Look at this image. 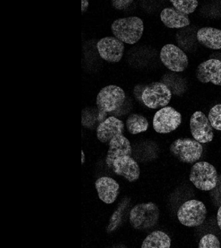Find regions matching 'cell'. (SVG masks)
<instances>
[{
  "mask_svg": "<svg viewBox=\"0 0 221 248\" xmlns=\"http://www.w3.org/2000/svg\"><path fill=\"white\" fill-rule=\"evenodd\" d=\"M126 94L123 89L115 85H109L103 87L99 92L96 98L98 108L97 121L102 123L106 119L108 113L117 111L125 103Z\"/></svg>",
  "mask_w": 221,
  "mask_h": 248,
  "instance_id": "6da1fadb",
  "label": "cell"
},
{
  "mask_svg": "<svg viewBox=\"0 0 221 248\" xmlns=\"http://www.w3.org/2000/svg\"><path fill=\"white\" fill-rule=\"evenodd\" d=\"M114 37L129 45L136 44L143 36L144 25L137 16L122 17L116 19L111 25Z\"/></svg>",
  "mask_w": 221,
  "mask_h": 248,
  "instance_id": "7a4b0ae2",
  "label": "cell"
},
{
  "mask_svg": "<svg viewBox=\"0 0 221 248\" xmlns=\"http://www.w3.org/2000/svg\"><path fill=\"white\" fill-rule=\"evenodd\" d=\"M160 210L153 202L137 203L129 211V222L136 230H147L152 228L158 222Z\"/></svg>",
  "mask_w": 221,
  "mask_h": 248,
  "instance_id": "3957f363",
  "label": "cell"
},
{
  "mask_svg": "<svg viewBox=\"0 0 221 248\" xmlns=\"http://www.w3.org/2000/svg\"><path fill=\"white\" fill-rule=\"evenodd\" d=\"M189 180L197 189L209 191L216 187L218 174L215 167L209 163L196 162L190 170Z\"/></svg>",
  "mask_w": 221,
  "mask_h": 248,
  "instance_id": "277c9868",
  "label": "cell"
},
{
  "mask_svg": "<svg viewBox=\"0 0 221 248\" xmlns=\"http://www.w3.org/2000/svg\"><path fill=\"white\" fill-rule=\"evenodd\" d=\"M171 154L180 162L193 164L201 158L203 147L201 143L191 139L176 140L170 145Z\"/></svg>",
  "mask_w": 221,
  "mask_h": 248,
  "instance_id": "5b68a950",
  "label": "cell"
},
{
  "mask_svg": "<svg viewBox=\"0 0 221 248\" xmlns=\"http://www.w3.org/2000/svg\"><path fill=\"white\" fill-rule=\"evenodd\" d=\"M207 215V209L203 202L191 200L184 202L178 209L177 217L184 226L193 228L203 224Z\"/></svg>",
  "mask_w": 221,
  "mask_h": 248,
  "instance_id": "8992f818",
  "label": "cell"
},
{
  "mask_svg": "<svg viewBox=\"0 0 221 248\" xmlns=\"http://www.w3.org/2000/svg\"><path fill=\"white\" fill-rule=\"evenodd\" d=\"M172 98V93L164 83L154 82L145 87L141 93V100L152 109L167 107Z\"/></svg>",
  "mask_w": 221,
  "mask_h": 248,
  "instance_id": "52a82bcc",
  "label": "cell"
},
{
  "mask_svg": "<svg viewBox=\"0 0 221 248\" xmlns=\"http://www.w3.org/2000/svg\"><path fill=\"white\" fill-rule=\"evenodd\" d=\"M182 123V115L172 107H165L155 113L153 125L154 131L160 134H168L175 131Z\"/></svg>",
  "mask_w": 221,
  "mask_h": 248,
  "instance_id": "ba28073f",
  "label": "cell"
},
{
  "mask_svg": "<svg viewBox=\"0 0 221 248\" xmlns=\"http://www.w3.org/2000/svg\"><path fill=\"white\" fill-rule=\"evenodd\" d=\"M161 62L169 70L181 73L187 69L189 59L185 52L173 44H167L161 49Z\"/></svg>",
  "mask_w": 221,
  "mask_h": 248,
  "instance_id": "9c48e42d",
  "label": "cell"
},
{
  "mask_svg": "<svg viewBox=\"0 0 221 248\" xmlns=\"http://www.w3.org/2000/svg\"><path fill=\"white\" fill-rule=\"evenodd\" d=\"M190 131L194 140L201 143H206L213 140V127L208 118L201 111L192 114L189 121Z\"/></svg>",
  "mask_w": 221,
  "mask_h": 248,
  "instance_id": "30bf717a",
  "label": "cell"
},
{
  "mask_svg": "<svg viewBox=\"0 0 221 248\" xmlns=\"http://www.w3.org/2000/svg\"><path fill=\"white\" fill-rule=\"evenodd\" d=\"M100 57L110 63H118L123 58L125 45L114 36L104 37L96 45Z\"/></svg>",
  "mask_w": 221,
  "mask_h": 248,
  "instance_id": "8fae6325",
  "label": "cell"
},
{
  "mask_svg": "<svg viewBox=\"0 0 221 248\" xmlns=\"http://www.w3.org/2000/svg\"><path fill=\"white\" fill-rule=\"evenodd\" d=\"M99 199L106 204L115 203L121 193V186L115 178L102 176L94 182Z\"/></svg>",
  "mask_w": 221,
  "mask_h": 248,
  "instance_id": "7c38bea8",
  "label": "cell"
},
{
  "mask_svg": "<svg viewBox=\"0 0 221 248\" xmlns=\"http://www.w3.org/2000/svg\"><path fill=\"white\" fill-rule=\"evenodd\" d=\"M112 170L116 175L131 183L137 181L140 176V168L138 163L131 156H122L116 159L112 165Z\"/></svg>",
  "mask_w": 221,
  "mask_h": 248,
  "instance_id": "4fadbf2b",
  "label": "cell"
},
{
  "mask_svg": "<svg viewBox=\"0 0 221 248\" xmlns=\"http://www.w3.org/2000/svg\"><path fill=\"white\" fill-rule=\"evenodd\" d=\"M133 147L131 141L124 135L116 136L108 144L106 153L105 163L112 170V165L116 159L125 156H131Z\"/></svg>",
  "mask_w": 221,
  "mask_h": 248,
  "instance_id": "5bb4252c",
  "label": "cell"
},
{
  "mask_svg": "<svg viewBox=\"0 0 221 248\" xmlns=\"http://www.w3.org/2000/svg\"><path fill=\"white\" fill-rule=\"evenodd\" d=\"M124 132V122L119 118L111 116L99 124L96 129V137L101 143L108 144L113 138L123 135Z\"/></svg>",
  "mask_w": 221,
  "mask_h": 248,
  "instance_id": "9a60e30c",
  "label": "cell"
},
{
  "mask_svg": "<svg viewBox=\"0 0 221 248\" xmlns=\"http://www.w3.org/2000/svg\"><path fill=\"white\" fill-rule=\"evenodd\" d=\"M196 77L200 82L212 83L215 85H221V61L210 59L202 62L196 71Z\"/></svg>",
  "mask_w": 221,
  "mask_h": 248,
  "instance_id": "2e32d148",
  "label": "cell"
},
{
  "mask_svg": "<svg viewBox=\"0 0 221 248\" xmlns=\"http://www.w3.org/2000/svg\"><path fill=\"white\" fill-rule=\"evenodd\" d=\"M129 198L122 197L121 195H119L116 201L115 208L108 219L107 226L106 227V232L112 233L122 228L127 218L126 213L129 207Z\"/></svg>",
  "mask_w": 221,
  "mask_h": 248,
  "instance_id": "e0dca14e",
  "label": "cell"
},
{
  "mask_svg": "<svg viewBox=\"0 0 221 248\" xmlns=\"http://www.w3.org/2000/svg\"><path fill=\"white\" fill-rule=\"evenodd\" d=\"M160 19L167 27L170 29L184 28L190 24L189 16L176 11L173 7L163 9L161 12Z\"/></svg>",
  "mask_w": 221,
  "mask_h": 248,
  "instance_id": "ac0fdd59",
  "label": "cell"
},
{
  "mask_svg": "<svg viewBox=\"0 0 221 248\" xmlns=\"http://www.w3.org/2000/svg\"><path fill=\"white\" fill-rule=\"evenodd\" d=\"M198 42L212 50L221 49V30L213 27H204L198 31Z\"/></svg>",
  "mask_w": 221,
  "mask_h": 248,
  "instance_id": "d6986e66",
  "label": "cell"
},
{
  "mask_svg": "<svg viewBox=\"0 0 221 248\" xmlns=\"http://www.w3.org/2000/svg\"><path fill=\"white\" fill-rule=\"evenodd\" d=\"M171 240L166 232L154 231L148 234L141 244V248H170Z\"/></svg>",
  "mask_w": 221,
  "mask_h": 248,
  "instance_id": "ffe728a7",
  "label": "cell"
},
{
  "mask_svg": "<svg viewBox=\"0 0 221 248\" xmlns=\"http://www.w3.org/2000/svg\"><path fill=\"white\" fill-rule=\"evenodd\" d=\"M125 125L130 134L136 135L147 131L149 124L145 116L139 114L133 113L128 116Z\"/></svg>",
  "mask_w": 221,
  "mask_h": 248,
  "instance_id": "44dd1931",
  "label": "cell"
},
{
  "mask_svg": "<svg viewBox=\"0 0 221 248\" xmlns=\"http://www.w3.org/2000/svg\"><path fill=\"white\" fill-rule=\"evenodd\" d=\"M176 11L184 15H189L194 13L199 5V1L195 0H179V1H170Z\"/></svg>",
  "mask_w": 221,
  "mask_h": 248,
  "instance_id": "7402d4cb",
  "label": "cell"
},
{
  "mask_svg": "<svg viewBox=\"0 0 221 248\" xmlns=\"http://www.w3.org/2000/svg\"><path fill=\"white\" fill-rule=\"evenodd\" d=\"M207 118L213 129L221 131V104L213 106L209 110Z\"/></svg>",
  "mask_w": 221,
  "mask_h": 248,
  "instance_id": "603a6c76",
  "label": "cell"
},
{
  "mask_svg": "<svg viewBox=\"0 0 221 248\" xmlns=\"http://www.w3.org/2000/svg\"><path fill=\"white\" fill-rule=\"evenodd\" d=\"M198 248H221V242L213 234H207L200 240Z\"/></svg>",
  "mask_w": 221,
  "mask_h": 248,
  "instance_id": "cb8c5ba5",
  "label": "cell"
},
{
  "mask_svg": "<svg viewBox=\"0 0 221 248\" xmlns=\"http://www.w3.org/2000/svg\"><path fill=\"white\" fill-rule=\"evenodd\" d=\"M132 3H133V1H132V0H129V1H121V0L116 1V0H113V1H112V5L118 10L125 9L126 8L129 7Z\"/></svg>",
  "mask_w": 221,
  "mask_h": 248,
  "instance_id": "d4e9b609",
  "label": "cell"
},
{
  "mask_svg": "<svg viewBox=\"0 0 221 248\" xmlns=\"http://www.w3.org/2000/svg\"><path fill=\"white\" fill-rule=\"evenodd\" d=\"M217 220L219 228H220L221 230V207H219L218 211H217Z\"/></svg>",
  "mask_w": 221,
  "mask_h": 248,
  "instance_id": "484cf974",
  "label": "cell"
},
{
  "mask_svg": "<svg viewBox=\"0 0 221 248\" xmlns=\"http://www.w3.org/2000/svg\"><path fill=\"white\" fill-rule=\"evenodd\" d=\"M81 3H82V13H84L86 11L87 9H88L89 5L88 1H85V0H83L81 1Z\"/></svg>",
  "mask_w": 221,
  "mask_h": 248,
  "instance_id": "4316f807",
  "label": "cell"
},
{
  "mask_svg": "<svg viewBox=\"0 0 221 248\" xmlns=\"http://www.w3.org/2000/svg\"><path fill=\"white\" fill-rule=\"evenodd\" d=\"M81 154H82V166L85 165V162H86V155H85L84 150L81 151Z\"/></svg>",
  "mask_w": 221,
  "mask_h": 248,
  "instance_id": "83f0119b",
  "label": "cell"
}]
</instances>
